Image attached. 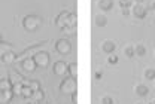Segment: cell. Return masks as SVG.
Instances as JSON below:
<instances>
[{
  "label": "cell",
  "mask_w": 155,
  "mask_h": 104,
  "mask_svg": "<svg viewBox=\"0 0 155 104\" xmlns=\"http://www.w3.org/2000/svg\"><path fill=\"white\" fill-rule=\"evenodd\" d=\"M55 24H57V27L60 30H66L70 34H73L75 33V28H76V25H78V18L75 14L67 12V11H63L57 17Z\"/></svg>",
  "instance_id": "obj_1"
},
{
  "label": "cell",
  "mask_w": 155,
  "mask_h": 104,
  "mask_svg": "<svg viewBox=\"0 0 155 104\" xmlns=\"http://www.w3.org/2000/svg\"><path fill=\"white\" fill-rule=\"evenodd\" d=\"M60 89H61V92L63 94H73L75 91H78V83H76V77H73V76H69V77H66L61 85H60Z\"/></svg>",
  "instance_id": "obj_2"
},
{
  "label": "cell",
  "mask_w": 155,
  "mask_h": 104,
  "mask_svg": "<svg viewBox=\"0 0 155 104\" xmlns=\"http://www.w3.org/2000/svg\"><path fill=\"white\" fill-rule=\"evenodd\" d=\"M40 24H42V20L39 18L38 15H27V17H24V20H22L24 28L28 30V31H35V30H38Z\"/></svg>",
  "instance_id": "obj_3"
},
{
  "label": "cell",
  "mask_w": 155,
  "mask_h": 104,
  "mask_svg": "<svg viewBox=\"0 0 155 104\" xmlns=\"http://www.w3.org/2000/svg\"><path fill=\"white\" fill-rule=\"evenodd\" d=\"M55 51L58 54H61V55H67L72 51V43L67 39H58L55 42Z\"/></svg>",
  "instance_id": "obj_4"
},
{
  "label": "cell",
  "mask_w": 155,
  "mask_h": 104,
  "mask_svg": "<svg viewBox=\"0 0 155 104\" xmlns=\"http://www.w3.org/2000/svg\"><path fill=\"white\" fill-rule=\"evenodd\" d=\"M33 60L36 62V65L38 67H46L48 64H49V54L46 52V51H38L35 55H33Z\"/></svg>",
  "instance_id": "obj_5"
},
{
  "label": "cell",
  "mask_w": 155,
  "mask_h": 104,
  "mask_svg": "<svg viewBox=\"0 0 155 104\" xmlns=\"http://www.w3.org/2000/svg\"><path fill=\"white\" fill-rule=\"evenodd\" d=\"M131 14H133V17H136V18H139V20H143V18L148 15V9H146L143 5H140V3H136L134 6H133V9H131Z\"/></svg>",
  "instance_id": "obj_6"
},
{
  "label": "cell",
  "mask_w": 155,
  "mask_h": 104,
  "mask_svg": "<svg viewBox=\"0 0 155 104\" xmlns=\"http://www.w3.org/2000/svg\"><path fill=\"white\" fill-rule=\"evenodd\" d=\"M52 73L57 76H64L67 73V64L64 61H57L52 67Z\"/></svg>",
  "instance_id": "obj_7"
},
{
  "label": "cell",
  "mask_w": 155,
  "mask_h": 104,
  "mask_svg": "<svg viewBox=\"0 0 155 104\" xmlns=\"http://www.w3.org/2000/svg\"><path fill=\"white\" fill-rule=\"evenodd\" d=\"M101 52H104V54H114L115 52V49H116V45H115V42H112V40H103V43H101Z\"/></svg>",
  "instance_id": "obj_8"
},
{
  "label": "cell",
  "mask_w": 155,
  "mask_h": 104,
  "mask_svg": "<svg viewBox=\"0 0 155 104\" xmlns=\"http://www.w3.org/2000/svg\"><path fill=\"white\" fill-rule=\"evenodd\" d=\"M21 67H22V70H25V71H35L36 70V62L33 58H25V60H22L21 61Z\"/></svg>",
  "instance_id": "obj_9"
},
{
  "label": "cell",
  "mask_w": 155,
  "mask_h": 104,
  "mask_svg": "<svg viewBox=\"0 0 155 104\" xmlns=\"http://www.w3.org/2000/svg\"><path fill=\"white\" fill-rule=\"evenodd\" d=\"M134 94L137 97H146L149 94V88L146 85H143V83H139V85L134 86Z\"/></svg>",
  "instance_id": "obj_10"
},
{
  "label": "cell",
  "mask_w": 155,
  "mask_h": 104,
  "mask_svg": "<svg viewBox=\"0 0 155 104\" xmlns=\"http://www.w3.org/2000/svg\"><path fill=\"white\" fill-rule=\"evenodd\" d=\"M97 6L101 11H110L114 8V0H97Z\"/></svg>",
  "instance_id": "obj_11"
},
{
  "label": "cell",
  "mask_w": 155,
  "mask_h": 104,
  "mask_svg": "<svg viewBox=\"0 0 155 104\" xmlns=\"http://www.w3.org/2000/svg\"><path fill=\"white\" fill-rule=\"evenodd\" d=\"M12 97H14V94H12V91L11 89H6V91H2L0 89V103H9L11 100H12Z\"/></svg>",
  "instance_id": "obj_12"
},
{
  "label": "cell",
  "mask_w": 155,
  "mask_h": 104,
  "mask_svg": "<svg viewBox=\"0 0 155 104\" xmlns=\"http://www.w3.org/2000/svg\"><path fill=\"white\" fill-rule=\"evenodd\" d=\"M8 79L11 80V83H12V85H14V83H24V77H22L19 73H17V71H11Z\"/></svg>",
  "instance_id": "obj_13"
},
{
  "label": "cell",
  "mask_w": 155,
  "mask_h": 104,
  "mask_svg": "<svg viewBox=\"0 0 155 104\" xmlns=\"http://www.w3.org/2000/svg\"><path fill=\"white\" fill-rule=\"evenodd\" d=\"M97 27H106L107 25V17L106 15H103V14H100V15H97L96 20H94Z\"/></svg>",
  "instance_id": "obj_14"
},
{
  "label": "cell",
  "mask_w": 155,
  "mask_h": 104,
  "mask_svg": "<svg viewBox=\"0 0 155 104\" xmlns=\"http://www.w3.org/2000/svg\"><path fill=\"white\" fill-rule=\"evenodd\" d=\"M43 98H45V92H43L42 89L33 91V94H31V100H33V101H36V103H40V101H42Z\"/></svg>",
  "instance_id": "obj_15"
},
{
  "label": "cell",
  "mask_w": 155,
  "mask_h": 104,
  "mask_svg": "<svg viewBox=\"0 0 155 104\" xmlns=\"http://www.w3.org/2000/svg\"><path fill=\"white\" fill-rule=\"evenodd\" d=\"M8 52H12V45L11 43H6V42H2L0 43V57L8 54Z\"/></svg>",
  "instance_id": "obj_16"
},
{
  "label": "cell",
  "mask_w": 155,
  "mask_h": 104,
  "mask_svg": "<svg viewBox=\"0 0 155 104\" xmlns=\"http://www.w3.org/2000/svg\"><path fill=\"white\" fill-rule=\"evenodd\" d=\"M2 60H3V62H6V64H11V62L17 61V55L14 52H8V54L2 55Z\"/></svg>",
  "instance_id": "obj_17"
},
{
  "label": "cell",
  "mask_w": 155,
  "mask_h": 104,
  "mask_svg": "<svg viewBox=\"0 0 155 104\" xmlns=\"http://www.w3.org/2000/svg\"><path fill=\"white\" fill-rule=\"evenodd\" d=\"M67 73H69V76L76 77L78 76V64L76 62H70V64H67Z\"/></svg>",
  "instance_id": "obj_18"
},
{
  "label": "cell",
  "mask_w": 155,
  "mask_h": 104,
  "mask_svg": "<svg viewBox=\"0 0 155 104\" xmlns=\"http://www.w3.org/2000/svg\"><path fill=\"white\" fill-rule=\"evenodd\" d=\"M31 94H33V89L27 85V83H22V91H21V95L25 97V98H31Z\"/></svg>",
  "instance_id": "obj_19"
},
{
  "label": "cell",
  "mask_w": 155,
  "mask_h": 104,
  "mask_svg": "<svg viewBox=\"0 0 155 104\" xmlns=\"http://www.w3.org/2000/svg\"><path fill=\"white\" fill-rule=\"evenodd\" d=\"M134 54L136 55H139V57H143V55L146 54V46L142 45V43H137V45L134 46Z\"/></svg>",
  "instance_id": "obj_20"
},
{
  "label": "cell",
  "mask_w": 155,
  "mask_h": 104,
  "mask_svg": "<svg viewBox=\"0 0 155 104\" xmlns=\"http://www.w3.org/2000/svg\"><path fill=\"white\" fill-rule=\"evenodd\" d=\"M12 88V83L9 79H0V89L2 91H6V89H11Z\"/></svg>",
  "instance_id": "obj_21"
},
{
  "label": "cell",
  "mask_w": 155,
  "mask_h": 104,
  "mask_svg": "<svg viewBox=\"0 0 155 104\" xmlns=\"http://www.w3.org/2000/svg\"><path fill=\"white\" fill-rule=\"evenodd\" d=\"M143 76H145V79H148V80H155V68H146Z\"/></svg>",
  "instance_id": "obj_22"
},
{
  "label": "cell",
  "mask_w": 155,
  "mask_h": 104,
  "mask_svg": "<svg viewBox=\"0 0 155 104\" xmlns=\"http://www.w3.org/2000/svg\"><path fill=\"white\" fill-rule=\"evenodd\" d=\"M12 94L14 95H21V91H22V83H14L12 88H11Z\"/></svg>",
  "instance_id": "obj_23"
},
{
  "label": "cell",
  "mask_w": 155,
  "mask_h": 104,
  "mask_svg": "<svg viewBox=\"0 0 155 104\" xmlns=\"http://www.w3.org/2000/svg\"><path fill=\"white\" fill-rule=\"evenodd\" d=\"M124 54L128 57V58H133L136 54H134V46H131V45H128V46H125L124 48Z\"/></svg>",
  "instance_id": "obj_24"
},
{
  "label": "cell",
  "mask_w": 155,
  "mask_h": 104,
  "mask_svg": "<svg viewBox=\"0 0 155 104\" xmlns=\"http://www.w3.org/2000/svg\"><path fill=\"white\" fill-rule=\"evenodd\" d=\"M118 61H119V57L116 55L115 52H114V54H109V55H107V62H109L110 65H115V64H118Z\"/></svg>",
  "instance_id": "obj_25"
},
{
  "label": "cell",
  "mask_w": 155,
  "mask_h": 104,
  "mask_svg": "<svg viewBox=\"0 0 155 104\" xmlns=\"http://www.w3.org/2000/svg\"><path fill=\"white\" fill-rule=\"evenodd\" d=\"M119 6H121V9L122 8H131L133 6V2L131 0H119Z\"/></svg>",
  "instance_id": "obj_26"
},
{
  "label": "cell",
  "mask_w": 155,
  "mask_h": 104,
  "mask_svg": "<svg viewBox=\"0 0 155 104\" xmlns=\"http://www.w3.org/2000/svg\"><path fill=\"white\" fill-rule=\"evenodd\" d=\"M28 86H30L33 91H38V89H40V85H39L38 80H28Z\"/></svg>",
  "instance_id": "obj_27"
},
{
  "label": "cell",
  "mask_w": 155,
  "mask_h": 104,
  "mask_svg": "<svg viewBox=\"0 0 155 104\" xmlns=\"http://www.w3.org/2000/svg\"><path fill=\"white\" fill-rule=\"evenodd\" d=\"M101 104H114V98L109 97V95H106V97L101 98Z\"/></svg>",
  "instance_id": "obj_28"
},
{
  "label": "cell",
  "mask_w": 155,
  "mask_h": 104,
  "mask_svg": "<svg viewBox=\"0 0 155 104\" xmlns=\"http://www.w3.org/2000/svg\"><path fill=\"white\" fill-rule=\"evenodd\" d=\"M121 14H122V17H130L131 15V11H130V8H122L121 9Z\"/></svg>",
  "instance_id": "obj_29"
},
{
  "label": "cell",
  "mask_w": 155,
  "mask_h": 104,
  "mask_svg": "<svg viewBox=\"0 0 155 104\" xmlns=\"http://www.w3.org/2000/svg\"><path fill=\"white\" fill-rule=\"evenodd\" d=\"M101 76H103V71H101V70H97L96 73H94V77H96V80H100V79H101Z\"/></svg>",
  "instance_id": "obj_30"
},
{
  "label": "cell",
  "mask_w": 155,
  "mask_h": 104,
  "mask_svg": "<svg viewBox=\"0 0 155 104\" xmlns=\"http://www.w3.org/2000/svg\"><path fill=\"white\" fill-rule=\"evenodd\" d=\"M151 8L155 11V0H152V3H151Z\"/></svg>",
  "instance_id": "obj_31"
},
{
  "label": "cell",
  "mask_w": 155,
  "mask_h": 104,
  "mask_svg": "<svg viewBox=\"0 0 155 104\" xmlns=\"http://www.w3.org/2000/svg\"><path fill=\"white\" fill-rule=\"evenodd\" d=\"M143 2H146V0H136V3H140V5H142Z\"/></svg>",
  "instance_id": "obj_32"
},
{
  "label": "cell",
  "mask_w": 155,
  "mask_h": 104,
  "mask_svg": "<svg viewBox=\"0 0 155 104\" xmlns=\"http://www.w3.org/2000/svg\"><path fill=\"white\" fill-rule=\"evenodd\" d=\"M28 104H39V103H36V101H30Z\"/></svg>",
  "instance_id": "obj_33"
},
{
  "label": "cell",
  "mask_w": 155,
  "mask_h": 104,
  "mask_svg": "<svg viewBox=\"0 0 155 104\" xmlns=\"http://www.w3.org/2000/svg\"><path fill=\"white\" fill-rule=\"evenodd\" d=\"M2 42H3V40H2V34H0V43H2Z\"/></svg>",
  "instance_id": "obj_34"
},
{
  "label": "cell",
  "mask_w": 155,
  "mask_h": 104,
  "mask_svg": "<svg viewBox=\"0 0 155 104\" xmlns=\"http://www.w3.org/2000/svg\"><path fill=\"white\" fill-rule=\"evenodd\" d=\"M148 104H154V103H148Z\"/></svg>",
  "instance_id": "obj_35"
},
{
  "label": "cell",
  "mask_w": 155,
  "mask_h": 104,
  "mask_svg": "<svg viewBox=\"0 0 155 104\" xmlns=\"http://www.w3.org/2000/svg\"><path fill=\"white\" fill-rule=\"evenodd\" d=\"M137 104H143V103H137Z\"/></svg>",
  "instance_id": "obj_36"
},
{
  "label": "cell",
  "mask_w": 155,
  "mask_h": 104,
  "mask_svg": "<svg viewBox=\"0 0 155 104\" xmlns=\"http://www.w3.org/2000/svg\"><path fill=\"white\" fill-rule=\"evenodd\" d=\"M154 104H155V100H154Z\"/></svg>",
  "instance_id": "obj_37"
}]
</instances>
